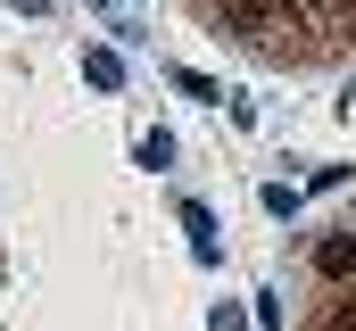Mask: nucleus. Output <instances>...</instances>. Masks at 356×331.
Instances as JSON below:
<instances>
[{"label":"nucleus","instance_id":"nucleus-2","mask_svg":"<svg viewBox=\"0 0 356 331\" xmlns=\"http://www.w3.org/2000/svg\"><path fill=\"white\" fill-rule=\"evenodd\" d=\"M323 331H356V298H332V315H323Z\"/></svg>","mask_w":356,"mask_h":331},{"label":"nucleus","instance_id":"nucleus-1","mask_svg":"<svg viewBox=\"0 0 356 331\" xmlns=\"http://www.w3.org/2000/svg\"><path fill=\"white\" fill-rule=\"evenodd\" d=\"M315 273H323V282H348V273H356V241H348V232L315 241Z\"/></svg>","mask_w":356,"mask_h":331}]
</instances>
